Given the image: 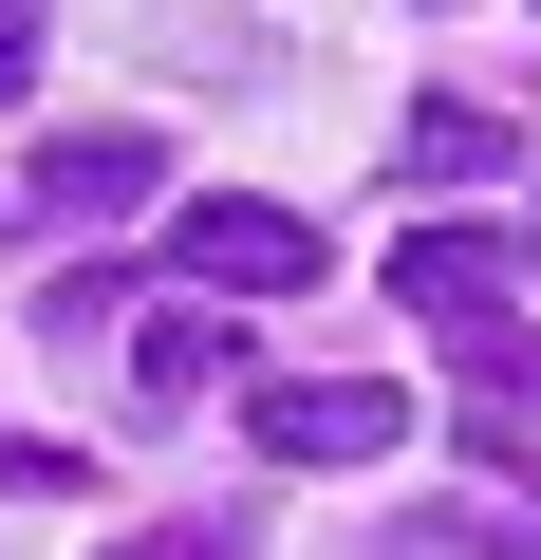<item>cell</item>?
<instances>
[{
	"label": "cell",
	"mask_w": 541,
	"mask_h": 560,
	"mask_svg": "<svg viewBox=\"0 0 541 560\" xmlns=\"http://www.w3.org/2000/svg\"><path fill=\"white\" fill-rule=\"evenodd\" d=\"M168 261L205 280V300H299V280H318V224H299V206H243V187H205V206L168 224Z\"/></svg>",
	"instance_id": "cell-2"
},
{
	"label": "cell",
	"mask_w": 541,
	"mask_h": 560,
	"mask_svg": "<svg viewBox=\"0 0 541 560\" xmlns=\"http://www.w3.org/2000/svg\"><path fill=\"white\" fill-rule=\"evenodd\" d=\"M38 337H75V355H94V337H131V280H113V261H75L57 300H38Z\"/></svg>",
	"instance_id": "cell-9"
},
{
	"label": "cell",
	"mask_w": 541,
	"mask_h": 560,
	"mask_svg": "<svg viewBox=\"0 0 541 560\" xmlns=\"http://www.w3.org/2000/svg\"><path fill=\"white\" fill-rule=\"evenodd\" d=\"M20 94H38V38H0V113H20Z\"/></svg>",
	"instance_id": "cell-11"
},
{
	"label": "cell",
	"mask_w": 541,
	"mask_h": 560,
	"mask_svg": "<svg viewBox=\"0 0 541 560\" xmlns=\"http://www.w3.org/2000/svg\"><path fill=\"white\" fill-rule=\"evenodd\" d=\"M392 300L448 318V337H485V318L522 300V243H485V224H411V243H392Z\"/></svg>",
	"instance_id": "cell-4"
},
{
	"label": "cell",
	"mask_w": 541,
	"mask_h": 560,
	"mask_svg": "<svg viewBox=\"0 0 541 560\" xmlns=\"http://www.w3.org/2000/svg\"><path fill=\"white\" fill-rule=\"evenodd\" d=\"M243 430L281 467H392L411 448V393L392 374H281V393H243Z\"/></svg>",
	"instance_id": "cell-1"
},
{
	"label": "cell",
	"mask_w": 541,
	"mask_h": 560,
	"mask_svg": "<svg viewBox=\"0 0 541 560\" xmlns=\"http://www.w3.org/2000/svg\"><path fill=\"white\" fill-rule=\"evenodd\" d=\"M243 541H261V523H224V504H205V523H131L113 560H243Z\"/></svg>",
	"instance_id": "cell-10"
},
{
	"label": "cell",
	"mask_w": 541,
	"mask_h": 560,
	"mask_svg": "<svg viewBox=\"0 0 541 560\" xmlns=\"http://www.w3.org/2000/svg\"><path fill=\"white\" fill-rule=\"evenodd\" d=\"M150 187H168V150H150L131 113H113V131H57V150L20 168V206H38V224H131Z\"/></svg>",
	"instance_id": "cell-3"
},
{
	"label": "cell",
	"mask_w": 541,
	"mask_h": 560,
	"mask_svg": "<svg viewBox=\"0 0 541 560\" xmlns=\"http://www.w3.org/2000/svg\"><path fill=\"white\" fill-rule=\"evenodd\" d=\"M0 38H38V0H0Z\"/></svg>",
	"instance_id": "cell-12"
},
{
	"label": "cell",
	"mask_w": 541,
	"mask_h": 560,
	"mask_svg": "<svg viewBox=\"0 0 541 560\" xmlns=\"http://www.w3.org/2000/svg\"><path fill=\"white\" fill-rule=\"evenodd\" d=\"M392 560H541V523L522 504H430V523H392Z\"/></svg>",
	"instance_id": "cell-8"
},
{
	"label": "cell",
	"mask_w": 541,
	"mask_h": 560,
	"mask_svg": "<svg viewBox=\"0 0 541 560\" xmlns=\"http://www.w3.org/2000/svg\"><path fill=\"white\" fill-rule=\"evenodd\" d=\"M522 280H541V224H522Z\"/></svg>",
	"instance_id": "cell-13"
},
{
	"label": "cell",
	"mask_w": 541,
	"mask_h": 560,
	"mask_svg": "<svg viewBox=\"0 0 541 560\" xmlns=\"http://www.w3.org/2000/svg\"><path fill=\"white\" fill-rule=\"evenodd\" d=\"M392 168H411V187H485V168H504V113H467V94H430V113L392 131Z\"/></svg>",
	"instance_id": "cell-7"
},
{
	"label": "cell",
	"mask_w": 541,
	"mask_h": 560,
	"mask_svg": "<svg viewBox=\"0 0 541 560\" xmlns=\"http://www.w3.org/2000/svg\"><path fill=\"white\" fill-rule=\"evenodd\" d=\"M467 448L485 467H541V355L522 337H467Z\"/></svg>",
	"instance_id": "cell-6"
},
{
	"label": "cell",
	"mask_w": 541,
	"mask_h": 560,
	"mask_svg": "<svg viewBox=\"0 0 541 560\" xmlns=\"http://www.w3.org/2000/svg\"><path fill=\"white\" fill-rule=\"evenodd\" d=\"M205 393H224L205 300H150V318H131V411H205Z\"/></svg>",
	"instance_id": "cell-5"
}]
</instances>
